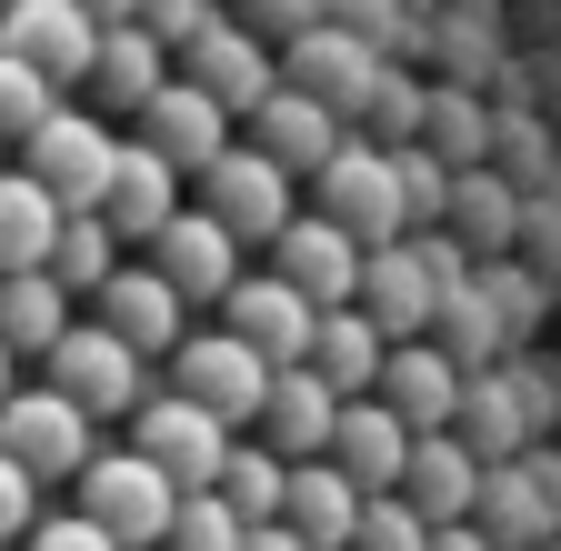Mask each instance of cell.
<instances>
[{
  "instance_id": "obj_35",
  "label": "cell",
  "mask_w": 561,
  "mask_h": 551,
  "mask_svg": "<svg viewBox=\"0 0 561 551\" xmlns=\"http://www.w3.org/2000/svg\"><path fill=\"white\" fill-rule=\"evenodd\" d=\"M241 541H251V521L231 512V492H221V481L181 492V512H171V531H161V551H241Z\"/></svg>"
},
{
  "instance_id": "obj_51",
  "label": "cell",
  "mask_w": 561,
  "mask_h": 551,
  "mask_svg": "<svg viewBox=\"0 0 561 551\" xmlns=\"http://www.w3.org/2000/svg\"><path fill=\"white\" fill-rule=\"evenodd\" d=\"M0 551H21V541H0Z\"/></svg>"
},
{
  "instance_id": "obj_18",
  "label": "cell",
  "mask_w": 561,
  "mask_h": 551,
  "mask_svg": "<svg viewBox=\"0 0 561 551\" xmlns=\"http://www.w3.org/2000/svg\"><path fill=\"white\" fill-rule=\"evenodd\" d=\"M181 161L151 141V130H130V141H121V161H111V191H101V211H111V231L121 241H161V221L181 211Z\"/></svg>"
},
{
  "instance_id": "obj_45",
  "label": "cell",
  "mask_w": 561,
  "mask_h": 551,
  "mask_svg": "<svg viewBox=\"0 0 561 551\" xmlns=\"http://www.w3.org/2000/svg\"><path fill=\"white\" fill-rule=\"evenodd\" d=\"M241 21H261L271 41H291V31H311V21H321V0H241Z\"/></svg>"
},
{
  "instance_id": "obj_12",
  "label": "cell",
  "mask_w": 561,
  "mask_h": 551,
  "mask_svg": "<svg viewBox=\"0 0 561 551\" xmlns=\"http://www.w3.org/2000/svg\"><path fill=\"white\" fill-rule=\"evenodd\" d=\"M362 311H371L391 341H421V331L442 321V271H432V251H421V231L362 251Z\"/></svg>"
},
{
  "instance_id": "obj_31",
  "label": "cell",
  "mask_w": 561,
  "mask_h": 551,
  "mask_svg": "<svg viewBox=\"0 0 561 551\" xmlns=\"http://www.w3.org/2000/svg\"><path fill=\"white\" fill-rule=\"evenodd\" d=\"M311 361L331 371V391H381V361H391V331L362 311V301H331L321 311V341H311Z\"/></svg>"
},
{
  "instance_id": "obj_36",
  "label": "cell",
  "mask_w": 561,
  "mask_h": 551,
  "mask_svg": "<svg viewBox=\"0 0 561 551\" xmlns=\"http://www.w3.org/2000/svg\"><path fill=\"white\" fill-rule=\"evenodd\" d=\"M50 111H60V81L41 71V60H21L11 41H0V130H11V151L31 141V130H41Z\"/></svg>"
},
{
  "instance_id": "obj_9",
  "label": "cell",
  "mask_w": 561,
  "mask_h": 551,
  "mask_svg": "<svg viewBox=\"0 0 561 551\" xmlns=\"http://www.w3.org/2000/svg\"><path fill=\"white\" fill-rule=\"evenodd\" d=\"M21 161L70 200V211H101V191H111V161H121V130L101 120V111H50L41 130H31V141H21Z\"/></svg>"
},
{
  "instance_id": "obj_4",
  "label": "cell",
  "mask_w": 561,
  "mask_h": 551,
  "mask_svg": "<svg viewBox=\"0 0 561 551\" xmlns=\"http://www.w3.org/2000/svg\"><path fill=\"white\" fill-rule=\"evenodd\" d=\"M130 441L151 451V461H171V481L181 492H201V481H221V461H231V441H241V422H221L201 391H140V411H130Z\"/></svg>"
},
{
  "instance_id": "obj_32",
  "label": "cell",
  "mask_w": 561,
  "mask_h": 551,
  "mask_svg": "<svg viewBox=\"0 0 561 551\" xmlns=\"http://www.w3.org/2000/svg\"><path fill=\"white\" fill-rule=\"evenodd\" d=\"M432 331L451 341V361H471V371H491V361H502L512 341H522V331H512V311L491 301V282H481V271H471L461 291H442V321H432Z\"/></svg>"
},
{
  "instance_id": "obj_22",
  "label": "cell",
  "mask_w": 561,
  "mask_h": 551,
  "mask_svg": "<svg viewBox=\"0 0 561 551\" xmlns=\"http://www.w3.org/2000/svg\"><path fill=\"white\" fill-rule=\"evenodd\" d=\"M411 441H421V432L391 411V391H351V401H341V432H331V461L362 481V492H401Z\"/></svg>"
},
{
  "instance_id": "obj_23",
  "label": "cell",
  "mask_w": 561,
  "mask_h": 551,
  "mask_svg": "<svg viewBox=\"0 0 561 551\" xmlns=\"http://www.w3.org/2000/svg\"><path fill=\"white\" fill-rule=\"evenodd\" d=\"M91 311L161 361V352H181V311H191V301H181V282H171L161 261H140V271H111V282L91 291Z\"/></svg>"
},
{
  "instance_id": "obj_49",
  "label": "cell",
  "mask_w": 561,
  "mask_h": 551,
  "mask_svg": "<svg viewBox=\"0 0 561 551\" xmlns=\"http://www.w3.org/2000/svg\"><path fill=\"white\" fill-rule=\"evenodd\" d=\"M81 11H101V21H140V0H81Z\"/></svg>"
},
{
  "instance_id": "obj_20",
  "label": "cell",
  "mask_w": 561,
  "mask_h": 551,
  "mask_svg": "<svg viewBox=\"0 0 561 551\" xmlns=\"http://www.w3.org/2000/svg\"><path fill=\"white\" fill-rule=\"evenodd\" d=\"M341 401L351 391H331V371L321 361H280L271 371V401H261V441L271 451H291V461H311V451H331V432H341Z\"/></svg>"
},
{
  "instance_id": "obj_37",
  "label": "cell",
  "mask_w": 561,
  "mask_h": 551,
  "mask_svg": "<svg viewBox=\"0 0 561 551\" xmlns=\"http://www.w3.org/2000/svg\"><path fill=\"white\" fill-rule=\"evenodd\" d=\"M391 171H401V211H411V231H432V221L451 211V171H461V161H442L432 141H391Z\"/></svg>"
},
{
  "instance_id": "obj_42",
  "label": "cell",
  "mask_w": 561,
  "mask_h": 551,
  "mask_svg": "<svg viewBox=\"0 0 561 551\" xmlns=\"http://www.w3.org/2000/svg\"><path fill=\"white\" fill-rule=\"evenodd\" d=\"M21 551H121V531H101L91 512H50V521H31Z\"/></svg>"
},
{
  "instance_id": "obj_21",
  "label": "cell",
  "mask_w": 561,
  "mask_h": 551,
  "mask_svg": "<svg viewBox=\"0 0 561 551\" xmlns=\"http://www.w3.org/2000/svg\"><path fill=\"white\" fill-rule=\"evenodd\" d=\"M251 141H261L271 161H291L301 181H321V161H331V151L351 141V120H341V111H331L321 91H301L291 71H280V91H271V101L251 111Z\"/></svg>"
},
{
  "instance_id": "obj_47",
  "label": "cell",
  "mask_w": 561,
  "mask_h": 551,
  "mask_svg": "<svg viewBox=\"0 0 561 551\" xmlns=\"http://www.w3.org/2000/svg\"><path fill=\"white\" fill-rule=\"evenodd\" d=\"M432 551H502L481 521H432Z\"/></svg>"
},
{
  "instance_id": "obj_27",
  "label": "cell",
  "mask_w": 561,
  "mask_h": 551,
  "mask_svg": "<svg viewBox=\"0 0 561 551\" xmlns=\"http://www.w3.org/2000/svg\"><path fill=\"white\" fill-rule=\"evenodd\" d=\"M70 221V200L21 161V171H0V271H50V241Z\"/></svg>"
},
{
  "instance_id": "obj_30",
  "label": "cell",
  "mask_w": 561,
  "mask_h": 551,
  "mask_svg": "<svg viewBox=\"0 0 561 551\" xmlns=\"http://www.w3.org/2000/svg\"><path fill=\"white\" fill-rule=\"evenodd\" d=\"M442 221L491 261V251H512V241H522V191L491 171V161H461V171H451V211H442Z\"/></svg>"
},
{
  "instance_id": "obj_19",
  "label": "cell",
  "mask_w": 561,
  "mask_h": 551,
  "mask_svg": "<svg viewBox=\"0 0 561 551\" xmlns=\"http://www.w3.org/2000/svg\"><path fill=\"white\" fill-rule=\"evenodd\" d=\"M362 231L351 221H331V211H291V231L271 241V271H291V282L311 291V301H362Z\"/></svg>"
},
{
  "instance_id": "obj_7",
  "label": "cell",
  "mask_w": 561,
  "mask_h": 551,
  "mask_svg": "<svg viewBox=\"0 0 561 551\" xmlns=\"http://www.w3.org/2000/svg\"><path fill=\"white\" fill-rule=\"evenodd\" d=\"M181 71H191L201 91H221V101L251 120V111L280 91V41H271L261 21H231V11H210V21L181 41Z\"/></svg>"
},
{
  "instance_id": "obj_34",
  "label": "cell",
  "mask_w": 561,
  "mask_h": 551,
  "mask_svg": "<svg viewBox=\"0 0 561 551\" xmlns=\"http://www.w3.org/2000/svg\"><path fill=\"white\" fill-rule=\"evenodd\" d=\"M50 271L91 301L111 271H121V231H111V211H70V221H60V241H50Z\"/></svg>"
},
{
  "instance_id": "obj_17",
  "label": "cell",
  "mask_w": 561,
  "mask_h": 551,
  "mask_svg": "<svg viewBox=\"0 0 561 551\" xmlns=\"http://www.w3.org/2000/svg\"><path fill=\"white\" fill-rule=\"evenodd\" d=\"M381 391L411 432H451L461 422V391H471V361H451V341H391V361H381Z\"/></svg>"
},
{
  "instance_id": "obj_6",
  "label": "cell",
  "mask_w": 561,
  "mask_h": 551,
  "mask_svg": "<svg viewBox=\"0 0 561 551\" xmlns=\"http://www.w3.org/2000/svg\"><path fill=\"white\" fill-rule=\"evenodd\" d=\"M271 371H280V361L261 352V341H241L231 321H221V331H181V352H171V381H181V391H201V401L221 411V422H241V432L261 422Z\"/></svg>"
},
{
  "instance_id": "obj_40",
  "label": "cell",
  "mask_w": 561,
  "mask_h": 551,
  "mask_svg": "<svg viewBox=\"0 0 561 551\" xmlns=\"http://www.w3.org/2000/svg\"><path fill=\"white\" fill-rule=\"evenodd\" d=\"M421 111H432V91H421L401 60H391V71L371 81V111L351 120V130H371V141H421Z\"/></svg>"
},
{
  "instance_id": "obj_29",
  "label": "cell",
  "mask_w": 561,
  "mask_h": 551,
  "mask_svg": "<svg viewBox=\"0 0 561 551\" xmlns=\"http://www.w3.org/2000/svg\"><path fill=\"white\" fill-rule=\"evenodd\" d=\"M481 461H512L541 422H531V401H522V381L502 371V361H491V371H471V391H461V422H451Z\"/></svg>"
},
{
  "instance_id": "obj_50",
  "label": "cell",
  "mask_w": 561,
  "mask_h": 551,
  "mask_svg": "<svg viewBox=\"0 0 561 551\" xmlns=\"http://www.w3.org/2000/svg\"><path fill=\"white\" fill-rule=\"evenodd\" d=\"M0 171H11V130H0Z\"/></svg>"
},
{
  "instance_id": "obj_52",
  "label": "cell",
  "mask_w": 561,
  "mask_h": 551,
  "mask_svg": "<svg viewBox=\"0 0 561 551\" xmlns=\"http://www.w3.org/2000/svg\"><path fill=\"white\" fill-rule=\"evenodd\" d=\"M0 11H11V0H0Z\"/></svg>"
},
{
  "instance_id": "obj_11",
  "label": "cell",
  "mask_w": 561,
  "mask_h": 551,
  "mask_svg": "<svg viewBox=\"0 0 561 551\" xmlns=\"http://www.w3.org/2000/svg\"><path fill=\"white\" fill-rule=\"evenodd\" d=\"M291 181H301L291 161H271L261 141H231L221 161L201 171V200H210L241 241H280V231H291Z\"/></svg>"
},
{
  "instance_id": "obj_44",
  "label": "cell",
  "mask_w": 561,
  "mask_h": 551,
  "mask_svg": "<svg viewBox=\"0 0 561 551\" xmlns=\"http://www.w3.org/2000/svg\"><path fill=\"white\" fill-rule=\"evenodd\" d=\"M210 11H221V0H140V21H151V31L171 41V50H181V41H191V31H201Z\"/></svg>"
},
{
  "instance_id": "obj_41",
  "label": "cell",
  "mask_w": 561,
  "mask_h": 551,
  "mask_svg": "<svg viewBox=\"0 0 561 551\" xmlns=\"http://www.w3.org/2000/svg\"><path fill=\"white\" fill-rule=\"evenodd\" d=\"M31 521H41V471L0 451V541H31Z\"/></svg>"
},
{
  "instance_id": "obj_3",
  "label": "cell",
  "mask_w": 561,
  "mask_h": 551,
  "mask_svg": "<svg viewBox=\"0 0 561 551\" xmlns=\"http://www.w3.org/2000/svg\"><path fill=\"white\" fill-rule=\"evenodd\" d=\"M0 451L31 461L41 481H81L91 451H101V411H81L60 381H21L11 401H0Z\"/></svg>"
},
{
  "instance_id": "obj_10",
  "label": "cell",
  "mask_w": 561,
  "mask_h": 551,
  "mask_svg": "<svg viewBox=\"0 0 561 551\" xmlns=\"http://www.w3.org/2000/svg\"><path fill=\"white\" fill-rule=\"evenodd\" d=\"M280 71H291L301 91H321L341 120H362V111H371V81L391 71V50L362 41V31H341V21H311V31L280 41Z\"/></svg>"
},
{
  "instance_id": "obj_38",
  "label": "cell",
  "mask_w": 561,
  "mask_h": 551,
  "mask_svg": "<svg viewBox=\"0 0 561 551\" xmlns=\"http://www.w3.org/2000/svg\"><path fill=\"white\" fill-rule=\"evenodd\" d=\"M421 141H432L442 161H491V111L471 91H432V111H421Z\"/></svg>"
},
{
  "instance_id": "obj_15",
  "label": "cell",
  "mask_w": 561,
  "mask_h": 551,
  "mask_svg": "<svg viewBox=\"0 0 561 551\" xmlns=\"http://www.w3.org/2000/svg\"><path fill=\"white\" fill-rule=\"evenodd\" d=\"M231 120H241V111H231L221 91H201L191 71H171V81H161L151 101H140V130H151V141H161V151H171V161H181L191 181H201L210 161L231 151Z\"/></svg>"
},
{
  "instance_id": "obj_2",
  "label": "cell",
  "mask_w": 561,
  "mask_h": 551,
  "mask_svg": "<svg viewBox=\"0 0 561 551\" xmlns=\"http://www.w3.org/2000/svg\"><path fill=\"white\" fill-rule=\"evenodd\" d=\"M41 371L81 401V411H101V422H130L140 411V391H151V352H140V341H121L101 311L91 321H70L50 352H41Z\"/></svg>"
},
{
  "instance_id": "obj_8",
  "label": "cell",
  "mask_w": 561,
  "mask_h": 551,
  "mask_svg": "<svg viewBox=\"0 0 561 551\" xmlns=\"http://www.w3.org/2000/svg\"><path fill=\"white\" fill-rule=\"evenodd\" d=\"M321 211L331 221H351L362 241H401L411 231V211H401V171H391V141H371V130H351V141L321 161Z\"/></svg>"
},
{
  "instance_id": "obj_1",
  "label": "cell",
  "mask_w": 561,
  "mask_h": 551,
  "mask_svg": "<svg viewBox=\"0 0 561 551\" xmlns=\"http://www.w3.org/2000/svg\"><path fill=\"white\" fill-rule=\"evenodd\" d=\"M81 512H91L101 531H121V551H161V531H171V512H181V481H171V461H151L140 441H121V451H91Z\"/></svg>"
},
{
  "instance_id": "obj_48",
  "label": "cell",
  "mask_w": 561,
  "mask_h": 551,
  "mask_svg": "<svg viewBox=\"0 0 561 551\" xmlns=\"http://www.w3.org/2000/svg\"><path fill=\"white\" fill-rule=\"evenodd\" d=\"M21 391V352H11V341H0V401H11Z\"/></svg>"
},
{
  "instance_id": "obj_5",
  "label": "cell",
  "mask_w": 561,
  "mask_h": 551,
  "mask_svg": "<svg viewBox=\"0 0 561 551\" xmlns=\"http://www.w3.org/2000/svg\"><path fill=\"white\" fill-rule=\"evenodd\" d=\"M502 551H541L561 541V451H512V461H491L481 471V512H471Z\"/></svg>"
},
{
  "instance_id": "obj_46",
  "label": "cell",
  "mask_w": 561,
  "mask_h": 551,
  "mask_svg": "<svg viewBox=\"0 0 561 551\" xmlns=\"http://www.w3.org/2000/svg\"><path fill=\"white\" fill-rule=\"evenodd\" d=\"M241 551H321V541H311V531H291V521H251V541H241Z\"/></svg>"
},
{
  "instance_id": "obj_25",
  "label": "cell",
  "mask_w": 561,
  "mask_h": 551,
  "mask_svg": "<svg viewBox=\"0 0 561 551\" xmlns=\"http://www.w3.org/2000/svg\"><path fill=\"white\" fill-rule=\"evenodd\" d=\"M481 471H491V461H481L461 432H421V441H411V471H401V492L432 512V521H471V512H481Z\"/></svg>"
},
{
  "instance_id": "obj_16",
  "label": "cell",
  "mask_w": 561,
  "mask_h": 551,
  "mask_svg": "<svg viewBox=\"0 0 561 551\" xmlns=\"http://www.w3.org/2000/svg\"><path fill=\"white\" fill-rule=\"evenodd\" d=\"M151 261L181 282V301H231V282H241V231L210 211V200H201V211L181 200V211L161 221V241H151Z\"/></svg>"
},
{
  "instance_id": "obj_24",
  "label": "cell",
  "mask_w": 561,
  "mask_h": 551,
  "mask_svg": "<svg viewBox=\"0 0 561 551\" xmlns=\"http://www.w3.org/2000/svg\"><path fill=\"white\" fill-rule=\"evenodd\" d=\"M171 60H181V50H171L151 21H111V31H101V60H91V101L140 120V101L171 81Z\"/></svg>"
},
{
  "instance_id": "obj_28",
  "label": "cell",
  "mask_w": 561,
  "mask_h": 551,
  "mask_svg": "<svg viewBox=\"0 0 561 551\" xmlns=\"http://www.w3.org/2000/svg\"><path fill=\"white\" fill-rule=\"evenodd\" d=\"M70 321H81V291H70L60 271H0V341H11L21 361H41Z\"/></svg>"
},
{
  "instance_id": "obj_14",
  "label": "cell",
  "mask_w": 561,
  "mask_h": 551,
  "mask_svg": "<svg viewBox=\"0 0 561 551\" xmlns=\"http://www.w3.org/2000/svg\"><path fill=\"white\" fill-rule=\"evenodd\" d=\"M101 31H111V21H101V11H81V0H11V11H0V41H11L21 60H41L60 91H81V81H91Z\"/></svg>"
},
{
  "instance_id": "obj_43",
  "label": "cell",
  "mask_w": 561,
  "mask_h": 551,
  "mask_svg": "<svg viewBox=\"0 0 561 551\" xmlns=\"http://www.w3.org/2000/svg\"><path fill=\"white\" fill-rule=\"evenodd\" d=\"M321 21H341V31H362V41H381V50H401V0H321Z\"/></svg>"
},
{
  "instance_id": "obj_13",
  "label": "cell",
  "mask_w": 561,
  "mask_h": 551,
  "mask_svg": "<svg viewBox=\"0 0 561 551\" xmlns=\"http://www.w3.org/2000/svg\"><path fill=\"white\" fill-rule=\"evenodd\" d=\"M321 311H331V301H311L291 271H241V282H231V301H221V321H231L241 341H261L271 361H311Z\"/></svg>"
},
{
  "instance_id": "obj_33",
  "label": "cell",
  "mask_w": 561,
  "mask_h": 551,
  "mask_svg": "<svg viewBox=\"0 0 561 551\" xmlns=\"http://www.w3.org/2000/svg\"><path fill=\"white\" fill-rule=\"evenodd\" d=\"M221 492H231L241 521H280V502H291V451H271V441H231Z\"/></svg>"
},
{
  "instance_id": "obj_39",
  "label": "cell",
  "mask_w": 561,
  "mask_h": 551,
  "mask_svg": "<svg viewBox=\"0 0 561 551\" xmlns=\"http://www.w3.org/2000/svg\"><path fill=\"white\" fill-rule=\"evenodd\" d=\"M351 551H432V512H421L411 492H371V502H362V531H351Z\"/></svg>"
},
{
  "instance_id": "obj_26",
  "label": "cell",
  "mask_w": 561,
  "mask_h": 551,
  "mask_svg": "<svg viewBox=\"0 0 561 551\" xmlns=\"http://www.w3.org/2000/svg\"><path fill=\"white\" fill-rule=\"evenodd\" d=\"M362 481H351L331 451H311V461H291V502H280V521L291 531H311L321 551H351V531H362Z\"/></svg>"
}]
</instances>
